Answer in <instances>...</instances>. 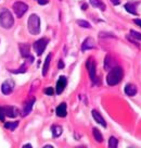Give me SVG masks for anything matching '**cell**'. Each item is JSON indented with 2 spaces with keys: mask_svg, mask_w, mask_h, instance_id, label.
Returning <instances> with one entry per match:
<instances>
[{
  "mask_svg": "<svg viewBox=\"0 0 141 148\" xmlns=\"http://www.w3.org/2000/svg\"><path fill=\"white\" fill-rule=\"evenodd\" d=\"M123 69L119 68V66H115L113 69L110 70L109 74L106 76V82L109 84L110 86H114V85H117V84L122 81L123 79Z\"/></svg>",
  "mask_w": 141,
  "mask_h": 148,
  "instance_id": "cell-1",
  "label": "cell"
},
{
  "mask_svg": "<svg viewBox=\"0 0 141 148\" xmlns=\"http://www.w3.org/2000/svg\"><path fill=\"white\" fill-rule=\"evenodd\" d=\"M14 24V18L12 13L10 12L8 9H3L0 11V26L5 29H9L13 26Z\"/></svg>",
  "mask_w": 141,
  "mask_h": 148,
  "instance_id": "cell-2",
  "label": "cell"
},
{
  "mask_svg": "<svg viewBox=\"0 0 141 148\" xmlns=\"http://www.w3.org/2000/svg\"><path fill=\"white\" fill-rule=\"evenodd\" d=\"M27 27L32 35H38L39 34V32H40V18L37 14H32L28 18Z\"/></svg>",
  "mask_w": 141,
  "mask_h": 148,
  "instance_id": "cell-3",
  "label": "cell"
},
{
  "mask_svg": "<svg viewBox=\"0 0 141 148\" xmlns=\"http://www.w3.org/2000/svg\"><path fill=\"white\" fill-rule=\"evenodd\" d=\"M18 116V110L13 106L0 107V120L5 121V116L8 118H15Z\"/></svg>",
  "mask_w": 141,
  "mask_h": 148,
  "instance_id": "cell-4",
  "label": "cell"
},
{
  "mask_svg": "<svg viewBox=\"0 0 141 148\" xmlns=\"http://www.w3.org/2000/svg\"><path fill=\"white\" fill-rule=\"evenodd\" d=\"M48 42H49L48 38H40V39H38V40L34 42L33 47H34V50L37 53V56H41L44 53L45 49L47 48Z\"/></svg>",
  "mask_w": 141,
  "mask_h": 148,
  "instance_id": "cell-5",
  "label": "cell"
},
{
  "mask_svg": "<svg viewBox=\"0 0 141 148\" xmlns=\"http://www.w3.org/2000/svg\"><path fill=\"white\" fill-rule=\"evenodd\" d=\"M12 9H13L14 13L18 18H22L23 15L25 14V12L28 10V5L26 3L22 2V1H16V2H14Z\"/></svg>",
  "mask_w": 141,
  "mask_h": 148,
  "instance_id": "cell-6",
  "label": "cell"
},
{
  "mask_svg": "<svg viewBox=\"0 0 141 148\" xmlns=\"http://www.w3.org/2000/svg\"><path fill=\"white\" fill-rule=\"evenodd\" d=\"M86 66H87V70H88V73H89V76H90V79L92 82H95L97 70H96V63H95V61H93V58L90 57V58L87 60Z\"/></svg>",
  "mask_w": 141,
  "mask_h": 148,
  "instance_id": "cell-7",
  "label": "cell"
},
{
  "mask_svg": "<svg viewBox=\"0 0 141 148\" xmlns=\"http://www.w3.org/2000/svg\"><path fill=\"white\" fill-rule=\"evenodd\" d=\"M14 86H15V84H14V82L12 79H7L1 85V92H2V94H5V95H10L11 92H13Z\"/></svg>",
  "mask_w": 141,
  "mask_h": 148,
  "instance_id": "cell-8",
  "label": "cell"
},
{
  "mask_svg": "<svg viewBox=\"0 0 141 148\" xmlns=\"http://www.w3.org/2000/svg\"><path fill=\"white\" fill-rule=\"evenodd\" d=\"M66 85H67V79H66V77L65 76H60L58 82H57V94L58 95L62 94L64 92L65 87H66Z\"/></svg>",
  "mask_w": 141,
  "mask_h": 148,
  "instance_id": "cell-9",
  "label": "cell"
},
{
  "mask_svg": "<svg viewBox=\"0 0 141 148\" xmlns=\"http://www.w3.org/2000/svg\"><path fill=\"white\" fill-rule=\"evenodd\" d=\"M93 48H96V42L93 40V38H91V37L86 38L82 45V51L90 50V49H93Z\"/></svg>",
  "mask_w": 141,
  "mask_h": 148,
  "instance_id": "cell-10",
  "label": "cell"
},
{
  "mask_svg": "<svg viewBox=\"0 0 141 148\" xmlns=\"http://www.w3.org/2000/svg\"><path fill=\"white\" fill-rule=\"evenodd\" d=\"M55 113H57V116H59V118H65L66 114H67L66 103L63 102V103H61V105H59V106L57 107V109H55Z\"/></svg>",
  "mask_w": 141,
  "mask_h": 148,
  "instance_id": "cell-11",
  "label": "cell"
},
{
  "mask_svg": "<svg viewBox=\"0 0 141 148\" xmlns=\"http://www.w3.org/2000/svg\"><path fill=\"white\" fill-rule=\"evenodd\" d=\"M18 48H20V52H21V56H22L23 58H27V57H29L31 47H29L28 44L21 42V44H18Z\"/></svg>",
  "mask_w": 141,
  "mask_h": 148,
  "instance_id": "cell-12",
  "label": "cell"
},
{
  "mask_svg": "<svg viewBox=\"0 0 141 148\" xmlns=\"http://www.w3.org/2000/svg\"><path fill=\"white\" fill-rule=\"evenodd\" d=\"M92 116H93V119H95L99 124L102 125L103 127H106V122H105V120L103 119V116H101V113L99 111L92 110Z\"/></svg>",
  "mask_w": 141,
  "mask_h": 148,
  "instance_id": "cell-13",
  "label": "cell"
},
{
  "mask_svg": "<svg viewBox=\"0 0 141 148\" xmlns=\"http://www.w3.org/2000/svg\"><path fill=\"white\" fill-rule=\"evenodd\" d=\"M115 66H116V63H115L114 59L110 55H108L104 58V70H111Z\"/></svg>",
  "mask_w": 141,
  "mask_h": 148,
  "instance_id": "cell-14",
  "label": "cell"
},
{
  "mask_svg": "<svg viewBox=\"0 0 141 148\" xmlns=\"http://www.w3.org/2000/svg\"><path fill=\"white\" fill-rule=\"evenodd\" d=\"M34 102H35V98H32L29 101H27L25 103L24 109H23V113H22L23 116H26L31 113V111H32V109H33V106H34Z\"/></svg>",
  "mask_w": 141,
  "mask_h": 148,
  "instance_id": "cell-15",
  "label": "cell"
},
{
  "mask_svg": "<svg viewBox=\"0 0 141 148\" xmlns=\"http://www.w3.org/2000/svg\"><path fill=\"white\" fill-rule=\"evenodd\" d=\"M125 92H126V95L128 96H135L137 94V87L136 85H134V84H127L126 86H125Z\"/></svg>",
  "mask_w": 141,
  "mask_h": 148,
  "instance_id": "cell-16",
  "label": "cell"
},
{
  "mask_svg": "<svg viewBox=\"0 0 141 148\" xmlns=\"http://www.w3.org/2000/svg\"><path fill=\"white\" fill-rule=\"evenodd\" d=\"M90 3L92 7H95L97 9H100L101 11H104V10L106 9L104 2H103L102 0H90Z\"/></svg>",
  "mask_w": 141,
  "mask_h": 148,
  "instance_id": "cell-17",
  "label": "cell"
},
{
  "mask_svg": "<svg viewBox=\"0 0 141 148\" xmlns=\"http://www.w3.org/2000/svg\"><path fill=\"white\" fill-rule=\"evenodd\" d=\"M51 131H52L53 137H59L60 135L62 134L63 129H62V126H60V125H52V126H51Z\"/></svg>",
  "mask_w": 141,
  "mask_h": 148,
  "instance_id": "cell-18",
  "label": "cell"
},
{
  "mask_svg": "<svg viewBox=\"0 0 141 148\" xmlns=\"http://www.w3.org/2000/svg\"><path fill=\"white\" fill-rule=\"evenodd\" d=\"M50 60H51V53L47 56L45 60V64H44V68H42V75L46 76L47 73H48V70H49V66H50Z\"/></svg>",
  "mask_w": 141,
  "mask_h": 148,
  "instance_id": "cell-19",
  "label": "cell"
},
{
  "mask_svg": "<svg viewBox=\"0 0 141 148\" xmlns=\"http://www.w3.org/2000/svg\"><path fill=\"white\" fill-rule=\"evenodd\" d=\"M136 5H137V3H126V5H125V9H126V11L129 12V13L134 14V15H137L138 12H137V10H136Z\"/></svg>",
  "mask_w": 141,
  "mask_h": 148,
  "instance_id": "cell-20",
  "label": "cell"
},
{
  "mask_svg": "<svg viewBox=\"0 0 141 148\" xmlns=\"http://www.w3.org/2000/svg\"><path fill=\"white\" fill-rule=\"evenodd\" d=\"M92 134H93V137H95V139H96L97 142H99V143L103 142V136H102L101 132L97 127H95V129L92 130Z\"/></svg>",
  "mask_w": 141,
  "mask_h": 148,
  "instance_id": "cell-21",
  "label": "cell"
},
{
  "mask_svg": "<svg viewBox=\"0 0 141 148\" xmlns=\"http://www.w3.org/2000/svg\"><path fill=\"white\" fill-rule=\"evenodd\" d=\"M18 126V121H13V122H5V127L10 130V131H14Z\"/></svg>",
  "mask_w": 141,
  "mask_h": 148,
  "instance_id": "cell-22",
  "label": "cell"
},
{
  "mask_svg": "<svg viewBox=\"0 0 141 148\" xmlns=\"http://www.w3.org/2000/svg\"><path fill=\"white\" fill-rule=\"evenodd\" d=\"M117 145H119V140L116 137H114V136H111L109 139V147L110 148H116L117 147Z\"/></svg>",
  "mask_w": 141,
  "mask_h": 148,
  "instance_id": "cell-23",
  "label": "cell"
},
{
  "mask_svg": "<svg viewBox=\"0 0 141 148\" xmlns=\"http://www.w3.org/2000/svg\"><path fill=\"white\" fill-rule=\"evenodd\" d=\"M76 23L80 26V27H84V28H91V25L89 22H87V21H84V20H78Z\"/></svg>",
  "mask_w": 141,
  "mask_h": 148,
  "instance_id": "cell-24",
  "label": "cell"
},
{
  "mask_svg": "<svg viewBox=\"0 0 141 148\" xmlns=\"http://www.w3.org/2000/svg\"><path fill=\"white\" fill-rule=\"evenodd\" d=\"M130 35H131V37L136 38L138 40H141V33H138L136 31H130Z\"/></svg>",
  "mask_w": 141,
  "mask_h": 148,
  "instance_id": "cell-25",
  "label": "cell"
},
{
  "mask_svg": "<svg viewBox=\"0 0 141 148\" xmlns=\"http://www.w3.org/2000/svg\"><path fill=\"white\" fill-rule=\"evenodd\" d=\"M45 94H46V95H49V96L53 95V94H54V92H53V88H52V87L46 88V89H45Z\"/></svg>",
  "mask_w": 141,
  "mask_h": 148,
  "instance_id": "cell-26",
  "label": "cell"
},
{
  "mask_svg": "<svg viewBox=\"0 0 141 148\" xmlns=\"http://www.w3.org/2000/svg\"><path fill=\"white\" fill-rule=\"evenodd\" d=\"M38 1V3L40 5H47L48 2H49V0H37Z\"/></svg>",
  "mask_w": 141,
  "mask_h": 148,
  "instance_id": "cell-27",
  "label": "cell"
},
{
  "mask_svg": "<svg viewBox=\"0 0 141 148\" xmlns=\"http://www.w3.org/2000/svg\"><path fill=\"white\" fill-rule=\"evenodd\" d=\"M134 22H135L137 25H139V26L141 27V20H140V18H136V20H134Z\"/></svg>",
  "mask_w": 141,
  "mask_h": 148,
  "instance_id": "cell-28",
  "label": "cell"
},
{
  "mask_svg": "<svg viewBox=\"0 0 141 148\" xmlns=\"http://www.w3.org/2000/svg\"><path fill=\"white\" fill-rule=\"evenodd\" d=\"M111 2H112L114 5H119L121 1H119V0H111Z\"/></svg>",
  "mask_w": 141,
  "mask_h": 148,
  "instance_id": "cell-29",
  "label": "cell"
},
{
  "mask_svg": "<svg viewBox=\"0 0 141 148\" xmlns=\"http://www.w3.org/2000/svg\"><path fill=\"white\" fill-rule=\"evenodd\" d=\"M58 66H59V69H63V68H64V63H63V61H62V60H60L59 65H58Z\"/></svg>",
  "mask_w": 141,
  "mask_h": 148,
  "instance_id": "cell-30",
  "label": "cell"
},
{
  "mask_svg": "<svg viewBox=\"0 0 141 148\" xmlns=\"http://www.w3.org/2000/svg\"><path fill=\"white\" fill-rule=\"evenodd\" d=\"M23 147H24V148H26V147H32V145H29V144H26V145H24Z\"/></svg>",
  "mask_w": 141,
  "mask_h": 148,
  "instance_id": "cell-31",
  "label": "cell"
},
{
  "mask_svg": "<svg viewBox=\"0 0 141 148\" xmlns=\"http://www.w3.org/2000/svg\"><path fill=\"white\" fill-rule=\"evenodd\" d=\"M87 8V5H82V10H86Z\"/></svg>",
  "mask_w": 141,
  "mask_h": 148,
  "instance_id": "cell-32",
  "label": "cell"
}]
</instances>
